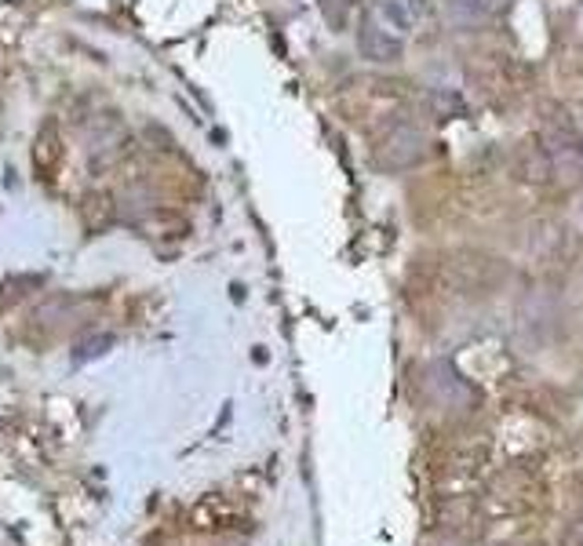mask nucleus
<instances>
[{
  "label": "nucleus",
  "instance_id": "nucleus-6",
  "mask_svg": "<svg viewBox=\"0 0 583 546\" xmlns=\"http://www.w3.org/2000/svg\"><path fill=\"white\" fill-rule=\"evenodd\" d=\"M376 19L387 30L405 36V33H413V27H416V4H413V0H379V4H376Z\"/></svg>",
  "mask_w": 583,
  "mask_h": 546
},
{
  "label": "nucleus",
  "instance_id": "nucleus-8",
  "mask_svg": "<svg viewBox=\"0 0 583 546\" xmlns=\"http://www.w3.org/2000/svg\"><path fill=\"white\" fill-rule=\"evenodd\" d=\"M110 350H114V335L106 332H95V335H84V339L73 346V365H92L98 361V357H106Z\"/></svg>",
  "mask_w": 583,
  "mask_h": 546
},
{
  "label": "nucleus",
  "instance_id": "nucleus-4",
  "mask_svg": "<svg viewBox=\"0 0 583 546\" xmlns=\"http://www.w3.org/2000/svg\"><path fill=\"white\" fill-rule=\"evenodd\" d=\"M514 0H441L445 15H449L456 27H486V22L503 19L511 11Z\"/></svg>",
  "mask_w": 583,
  "mask_h": 546
},
{
  "label": "nucleus",
  "instance_id": "nucleus-10",
  "mask_svg": "<svg viewBox=\"0 0 583 546\" xmlns=\"http://www.w3.org/2000/svg\"><path fill=\"white\" fill-rule=\"evenodd\" d=\"M562 546H583V514L573 521V525L565 528V536H562Z\"/></svg>",
  "mask_w": 583,
  "mask_h": 546
},
{
  "label": "nucleus",
  "instance_id": "nucleus-9",
  "mask_svg": "<svg viewBox=\"0 0 583 546\" xmlns=\"http://www.w3.org/2000/svg\"><path fill=\"white\" fill-rule=\"evenodd\" d=\"M317 8H321V15H325V22H329L332 30H346L354 0H317Z\"/></svg>",
  "mask_w": 583,
  "mask_h": 546
},
{
  "label": "nucleus",
  "instance_id": "nucleus-7",
  "mask_svg": "<svg viewBox=\"0 0 583 546\" xmlns=\"http://www.w3.org/2000/svg\"><path fill=\"white\" fill-rule=\"evenodd\" d=\"M81 219L89 230H103L110 219H114V197L103 190H92L81 197Z\"/></svg>",
  "mask_w": 583,
  "mask_h": 546
},
{
  "label": "nucleus",
  "instance_id": "nucleus-1",
  "mask_svg": "<svg viewBox=\"0 0 583 546\" xmlns=\"http://www.w3.org/2000/svg\"><path fill=\"white\" fill-rule=\"evenodd\" d=\"M537 157L543 165V176L554 179L562 190H573L583 182V135L576 117L565 106H548L540 120Z\"/></svg>",
  "mask_w": 583,
  "mask_h": 546
},
{
  "label": "nucleus",
  "instance_id": "nucleus-2",
  "mask_svg": "<svg viewBox=\"0 0 583 546\" xmlns=\"http://www.w3.org/2000/svg\"><path fill=\"white\" fill-rule=\"evenodd\" d=\"M430 150L427 132L413 120H387L372 143V165L379 171H408L416 165H424V157Z\"/></svg>",
  "mask_w": 583,
  "mask_h": 546
},
{
  "label": "nucleus",
  "instance_id": "nucleus-5",
  "mask_svg": "<svg viewBox=\"0 0 583 546\" xmlns=\"http://www.w3.org/2000/svg\"><path fill=\"white\" fill-rule=\"evenodd\" d=\"M117 143H124V124L117 114H98L92 124H89V157L98 160V157H110L117 150Z\"/></svg>",
  "mask_w": 583,
  "mask_h": 546
},
{
  "label": "nucleus",
  "instance_id": "nucleus-3",
  "mask_svg": "<svg viewBox=\"0 0 583 546\" xmlns=\"http://www.w3.org/2000/svg\"><path fill=\"white\" fill-rule=\"evenodd\" d=\"M357 52L372 66H394L405 55V36L387 30L376 15H365L362 27H357Z\"/></svg>",
  "mask_w": 583,
  "mask_h": 546
}]
</instances>
